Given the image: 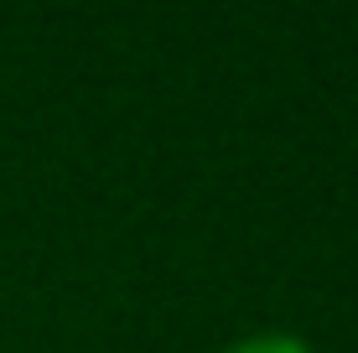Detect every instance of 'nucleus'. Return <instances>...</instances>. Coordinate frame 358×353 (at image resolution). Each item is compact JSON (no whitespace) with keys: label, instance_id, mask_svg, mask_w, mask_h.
<instances>
[{"label":"nucleus","instance_id":"1","mask_svg":"<svg viewBox=\"0 0 358 353\" xmlns=\"http://www.w3.org/2000/svg\"><path fill=\"white\" fill-rule=\"evenodd\" d=\"M224 353H317L306 338H296V333H250V338H239V343H229Z\"/></svg>","mask_w":358,"mask_h":353}]
</instances>
